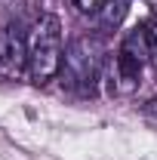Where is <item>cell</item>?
Segmentation results:
<instances>
[{"instance_id": "cell-8", "label": "cell", "mask_w": 157, "mask_h": 160, "mask_svg": "<svg viewBox=\"0 0 157 160\" xmlns=\"http://www.w3.org/2000/svg\"><path fill=\"white\" fill-rule=\"evenodd\" d=\"M145 111H148V114L154 117V114H157V99H154V102H148V108H145Z\"/></svg>"}, {"instance_id": "cell-4", "label": "cell", "mask_w": 157, "mask_h": 160, "mask_svg": "<svg viewBox=\"0 0 157 160\" xmlns=\"http://www.w3.org/2000/svg\"><path fill=\"white\" fill-rule=\"evenodd\" d=\"M28 74V37L16 28L0 31V80H16Z\"/></svg>"}, {"instance_id": "cell-6", "label": "cell", "mask_w": 157, "mask_h": 160, "mask_svg": "<svg viewBox=\"0 0 157 160\" xmlns=\"http://www.w3.org/2000/svg\"><path fill=\"white\" fill-rule=\"evenodd\" d=\"M145 37H148V56H151V65L157 68V19L145 25Z\"/></svg>"}, {"instance_id": "cell-7", "label": "cell", "mask_w": 157, "mask_h": 160, "mask_svg": "<svg viewBox=\"0 0 157 160\" xmlns=\"http://www.w3.org/2000/svg\"><path fill=\"white\" fill-rule=\"evenodd\" d=\"M71 3H74V6H77L80 12H89V16H96L99 9H102V6H105V0H71Z\"/></svg>"}, {"instance_id": "cell-5", "label": "cell", "mask_w": 157, "mask_h": 160, "mask_svg": "<svg viewBox=\"0 0 157 160\" xmlns=\"http://www.w3.org/2000/svg\"><path fill=\"white\" fill-rule=\"evenodd\" d=\"M129 9V0H105V6L99 9V34H108V31H117L123 16Z\"/></svg>"}, {"instance_id": "cell-2", "label": "cell", "mask_w": 157, "mask_h": 160, "mask_svg": "<svg viewBox=\"0 0 157 160\" xmlns=\"http://www.w3.org/2000/svg\"><path fill=\"white\" fill-rule=\"evenodd\" d=\"M62 56H65L62 22L53 12H43L28 34V77L34 83L53 80L62 68Z\"/></svg>"}, {"instance_id": "cell-1", "label": "cell", "mask_w": 157, "mask_h": 160, "mask_svg": "<svg viewBox=\"0 0 157 160\" xmlns=\"http://www.w3.org/2000/svg\"><path fill=\"white\" fill-rule=\"evenodd\" d=\"M105 37L102 34H83V37L71 40L65 46V56H62V68H59V80L65 89L86 96L93 92V86L99 83V74L105 68Z\"/></svg>"}, {"instance_id": "cell-3", "label": "cell", "mask_w": 157, "mask_h": 160, "mask_svg": "<svg viewBox=\"0 0 157 160\" xmlns=\"http://www.w3.org/2000/svg\"><path fill=\"white\" fill-rule=\"evenodd\" d=\"M151 62L148 56V37H145V25L136 28V31H129L123 43H120L117 49V59H114V71H117V80L123 89H133L142 77V68Z\"/></svg>"}]
</instances>
